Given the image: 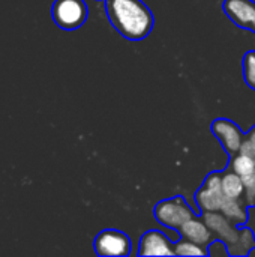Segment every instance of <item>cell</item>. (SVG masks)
<instances>
[{
    "mask_svg": "<svg viewBox=\"0 0 255 257\" xmlns=\"http://www.w3.org/2000/svg\"><path fill=\"white\" fill-rule=\"evenodd\" d=\"M201 218L204 220V223L209 226V229L218 235L219 239H222L227 247L233 245L240 235V229L237 224H234L233 221H230L221 211L216 212H204L201 214Z\"/></svg>",
    "mask_w": 255,
    "mask_h": 257,
    "instance_id": "obj_9",
    "label": "cell"
},
{
    "mask_svg": "<svg viewBox=\"0 0 255 257\" xmlns=\"http://www.w3.org/2000/svg\"><path fill=\"white\" fill-rule=\"evenodd\" d=\"M243 80L249 89L255 90V50H249L243 56Z\"/></svg>",
    "mask_w": 255,
    "mask_h": 257,
    "instance_id": "obj_16",
    "label": "cell"
},
{
    "mask_svg": "<svg viewBox=\"0 0 255 257\" xmlns=\"http://www.w3.org/2000/svg\"><path fill=\"white\" fill-rule=\"evenodd\" d=\"M222 191L227 199H242L245 194V184L242 176L236 172H222Z\"/></svg>",
    "mask_w": 255,
    "mask_h": 257,
    "instance_id": "obj_11",
    "label": "cell"
},
{
    "mask_svg": "<svg viewBox=\"0 0 255 257\" xmlns=\"http://www.w3.org/2000/svg\"><path fill=\"white\" fill-rule=\"evenodd\" d=\"M239 229H240L239 239L233 245H228L230 256H248L249 250L255 247V236L252 230L248 229L245 224L239 226Z\"/></svg>",
    "mask_w": 255,
    "mask_h": 257,
    "instance_id": "obj_12",
    "label": "cell"
},
{
    "mask_svg": "<svg viewBox=\"0 0 255 257\" xmlns=\"http://www.w3.org/2000/svg\"><path fill=\"white\" fill-rule=\"evenodd\" d=\"M200 214L194 211L185 197L174 196L171 199L161 200L153 208V217L155 220L162 224L164 227L170 230H177L189 220L198 217Z\"/></svg>",
    "mask_w": 255,
    "mask_h": 257,
    "instance_id": "obj_2",
    "label": "cell"
},
{
    "mask_svg": "<svg viewBox=\"0 0 255 257\" xmlns=\"http://www.w3.org/2000/svg\"><path fill=\"white\" fill-rule=\"evenodd\" d=\"M207 253H209V256H212V257L230 256L227 244H225L222 239H219V238H218L216 241H213V242H210V244L207 245Z\"/></svg>",
    "mask_w": 255,
    "mask_h": 257,
    "instance_id": "obj_17",
    "label": "cell"
},
{
    "mask_svg": "<svg viewBox=\"0 0 255 257\" xmlns=\"http://www.w3.org/2000/svg\"><path fill=\"white\" fill-rule=\"evenodd\" d=\"M221 212L237 226H242L248 221V211L240 206L239 199H227L225 197V200L221 206Z\"/></svg>",
    "mask_w": 255,
    "mask_h": 257,
    "instance_id": "obj_13",
    "label": "cell"
},
{
    "mask_svg": "<svg viewBox=\"0 0 255 257\" xmlns=\"http://www.w3.org/2000/svg\"><path fill=\"white\" fill-rule=\"evenodd\" d=\"M174 256H209L207 248L180 236L174 242Z\"/></svg>",
    "mask_w": 255,
    "mask_h": 257,
    "instance_id": "obj_14",
    "label": "cell"
},
{
    "mask_svg": "<svg viewBox=\"0 0 255 257\" xmlns=\"http://www.w3.org/2000/svg\"><path fill=\"white\" fill-rule=\"evenodd\" d=\"M242 179H243V184H245V194H246V199H248L249 202H252V200H255V170L251 175H248V176H245V178H242Z\"/></svg>",
    "mask_w": 255,
    "mask_h": 257,
    "instance_id": "obj_18",
    "label": "cell"
},
{
    "mask_svg": "<svg viewBox=\"0 0 255 257\" xmlns=\"http://www.w3.org/2000/svg\"><path fill=\"white\" fill-rule=\"evenodd\" d=\"M246 137H248V139H249V140H251V142L255 145V126L251 130V131H249V133H248V134H246Z\"/></svg>",
    "mask_w": 255,
    "mask_h": 257,
    "instance_id": "obj_20",
    "label": "cell"
},
{
    "mask_svg": "<svg viewBox=\"0 0 255 257\" xmlns=\"http://www.w3.org/2000/svg\"><path fill=\"white\" fill-rule=\"evenodd\" d=\"M231 170L236 172L239 176L245 178V176H248V175H251L254 172L255 163L251 158H248V157H245L242 154H237V155H234L231 158Z\"/></svg>",
    "mask_w": 255,
    "mask_h": 257,
    "instance_id": "obj_15",
    "label": "cell"
},
{
    "mask_svg": "<svg viewBox=\"0 0 255 257\" xmlns=\"http://www.w3.org/2000/svg\"><path fill=\"white\" fill-rule=\"evenodd\" d=\"M239 154H242V155L251 158L255 163V145L248 139V137H245V140H243V143H242V146H240Z\"/></svg>",
    "mask_w": 255,
    "mask_h": 257,
    "instance_id": "obj_19",
    "label": "cell"
},
{
    "mask_svg": "<svg viewBox=\"0 0 255 257\" xmlns=\"http://www.w3.org/2000/svg\"><path fill=\"white\" fill-rule=\"evenodd\" d=\"M179 233L182 238L189 239V241H192L198 245H203V247H207L212 242V236H213V232L209 229V226L204 223V220L198 218V217L186 221L179 229Z\"/></svg>",
    "mask_w": 255,
    "mask_h": 257,
    "instance_id": "obj_10",
    "label": "cell"
},
{
    "mask_svg": "<svg viewBox=\"0 0 255 257\" xmlns=\"http://www.w3.org/2000/svg\"><path fill=\"white\" fill-rule=\"evenodd\" d=\"M93 250L98 256L123 257L131 254L129 236L116 229H105L99 232L93 241Z\"/></svg>",
    "mask_w": 255,
    "mask_h": 257,
    "instance_id": "obj_5",
    "label": "cell"
},
{
    "mask_svg": "<svg viewBox=\"0 0 255 257\" xmlns=\"http://www.w3.org/2000/svg\"><path fill=\"white\" fill-rule=\"evenodd\" d=\"M89 17V9L84 0H54L51 6V18L62 30L80 29Z\"/></svg>",
    "mask_w": 255,
    "mask_h": 257,
    "instance_id": "obj_3",
    "label": "cell"
},
{
    "mask_svg": "<svg viewBox=\"0 0 255 257\" xmlns=\"http://www.w3.org/2000/svg\"><path fill=\"white\" fill-rule=\"evenodd\" d=\"M210 131L215 136V139L222 145L225 154L233 158L239 154L240 146L246 137V134L236 125V122L227 119V117H218L212 122Z\"/></svg>",
    "mask_w": 255,
    "mask_h": 257,
    "instance_id": "obj_6",
    "label": "cell"
},
{
    "mask_svg": "<svg viewBox=\"0 0 255 257\" xmlns=\"http://www.w3.org/2000/svg\"><path fill=\"white\" fill-rule=\"evenodd\" d=\"M138 256H174V241L162 230L152 229L143 233L138 242Z\"/></svg>",
    "mask_w": 255,
    "mask_h": 257,
    "instance_id": "obj_8",
    "label": "cell"
},
{
    "mask_svg": "<svg viewBox=\"0 0 255 257\" xmlns=\"http://www.w3.org/2000/svg\"><path fill=\"white\" fill-rule=\"evenodd\" d=\"M105 14L110 24L128 41L146 39L153 26L155 18L149 6L143 0H104Z\"/></svg>",
    "mask_w": 255,
    "mask_h": 257,
    "instance_id": "obj_1",
    "label": "cell"
},
{
    "mask_svg": "<svg viewBox=\"0 0 255 257\" xmlns=\"http://www.w3.org/2000/svg\"><path fill=\"white\" fill-rule=\"evenodd\" d=\"M225 200L222 191V172H212L195 193V203L201 214L221 211Z\"/></svg>",
    "mask_w": 255,
    "mask_h": 257,
    "instance_id": "obj_4",
    "label": "cell"
},
{
    "mask_svg": "<svg viewBox=\"0 0 255 257\" xmlns=\"http://www.w3.org/2000/svg\"><path fill=\"white\" fill-rule=\"evenodd\" d=\"M222 11L237 27L255 35V0H224Z\"/></svg>",
    "mask_w": 255,
    "mask_h": 257,
    "instance_id": "obj_7",
    "label": "cell"
}]
</instances>
